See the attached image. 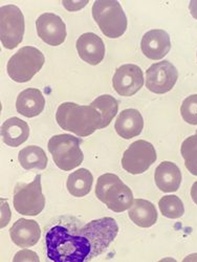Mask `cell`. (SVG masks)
Masks as SVG:
<instances>
[{
  "mask_svg": "<svg viewBox=\"0 0 197 262\" xmlns=\"http://www.w3.org/2000/svg\"><path fill=\"white\" fill-rule=\"evenodd\" d=\"M157 159L155 146L145 140H139L131 144L124 152L121 164L126 172L138 176L146 172L156 163Z\"/></svg>",
  "mask_w": 197,
  "mask_h": 262,
  "instance_id": "obj_9",
  "label": "cell"
},
{
  "mask_svg": "<svg viewBox=\"0 0 197 262\" xmlns=\"http://www.w3.org/2000/svg\"><path fill=\"white\" fill-rule=\"evenodd\" d=\"M158 262H178V261L175 260L174 258H172V257H166V258L161 259V260L158 261Z\"/></svg>",
  "mask_w": 197,
  "mask_h": 262,
  "instance_id": "obj_32",
  "label": "cell"
},
{
  "mask_svg": "<svg viewBox=\"0 0 197 262\" xmlns=\"http://www.w3.org/2000/svg\"><path fill=\"white\" fill-rule=\"evenodd\" d=\"M160 210L163 216L170 220H178L185 213V207L182 200L177 195H166L159 202Z\"/></svg>",
  "mask_w": 197,
  "mask_h": 262,
  "instance_id": "obj_24",
  "label": "cell"
},
{
  "mask_svg": "<svg viewBox=\"0 0 197 262\" xmlns=\"http://www.w3.org/2000/svg\"><path fill=\"white\" fill-rule=\"evenodd\" d=\"M144 128V119L137 109H125L117 118L115 129L117 134L125 140H130L141 135Z\"/></svg>",
  "mask_w": 197,
  "mask_h": 262,
  "instance_id": "obj_16",
  "label": "cell"
},
{
  "mask_svg": "<svg viewBox=\"0 0 197 262\" xmlns=\"http://www.w3.org/2000/svg\"><path fill=\"white\" fill-rule=\"evenodd\" d=\"M46 58L38 49L25 47L13 55L7 65L9 77L17 83H26L40 72Z\"/></svg>",
  "mask_w": 197,
  "mask_h": 262,
  "instance_id": "obj_5",
  "label": "cell"
},
{
  "mask_svg": "<svg viewBox=\"0 0 197 262\" xmlns=\"http://www.w3.org/2000/svg\"><path fill=\"white\" fill-rule=\"evenodd\" d=\"M87 3H89L87 0H84V2H62V5L70 12H76L84 8L87 5Z\"/></svg>",
  "mask_w": 197,
  "mask_h": 262,
  "instance_id": "obj_28",
  "label": "cell"
},
{
  "mask_svg": "<svg viewBox=\"0 0 197 262\" xmlns=\"http://www.w3.org/2000/svg\"><path fill=\"white\" fill-rule=\"evenodd\" d=\"M155 181L161 191L165 193L177 192L182 184V172L177 164L162 162L156 169Z\"/></svg>",
  "mask_w": 197,
  "mask_h": 262,
  "instance_id": "obj_17",
  "label": "cell"
},
{
  "mask_svg": "<svg viewBox=\"0 0 197 262\" xmlns=\"http://www.w3.org/2000/svg\"><path fill=\"white\" fill-rule=\"evenodd\" d=\"M12 242L19 248L34 247L41 237V229L36 221L20 218L10 229Z\"/></svg>",
  "mask_w": 197,
  "mask_h": 262,
  "instance_id": "obj_15",
  "label": "cell"
},
{
  "mask_svg": "<svg viewBox=\"0 0 197 262\" xmlns=\"http://www.w3.org/2000/svg\"><path fill=\"white\" fill-rule=\"evenodd\" d=\"M36 30L39 38L52 47L61 46L67 39V26L56 14L45 13L36 20Z\"/></svg>",
  "mask_w": 197,
  "mask_h": 262,
  "instance_id": "obj_12",
  "label": "cell"
},
{
  "mask_svg": "<svg viewBox=\"0 0 197 262\" xmlns=\"http://www.w3.org/2000/svg\"><path fill=\"white\" fill-rule=\"evenodd\" d=\"M141 50L150 60H162L171 50L169 34L164 30H151L141 41Z\"/></svg>",
  "mask_w": 197,
  "mask_h": 262,
  "instance_id": "obj_13",
  "label": "cell"
},
{
  "mask_svg": "<svg viewBox=\"0 0 197 262\" xmlns=\"http://www.w3.org/2000/svg\"><path fill=\"white\" fill-rule=\"evenodd\" d=\"M96 196L106 207L116 213H122L134 204V193L114 173H105L97 181Z\"/></svg>",
  "mask_w": 197,
  "mask_h": 262,
  "instance_id": "obj_3",
  "label": "cell"
},
{
  "mask_svg": "<svg viewBox=\"0 0 197 262\" xmlns=\"http://www.w3.org/2000/svg\"><path fill=\"white\" fill-rule=\"evenodd\" d=\"M94 177L90 170L80 168L69 176L67 187L71 195L75 198H84L92 191Z\"/></svg>",
  "mask_w": 197,
  "mask_h": 262,
  "instance_id": "obj_21",
  "label": "cell"
},
{
  "mask_svg": "<svg viewBox=\"0 0 197 262\" xmlns=\"http://www.w3.org/2000/svg\"><path fill=\"white\" fill-rule=\"evenodd\" d=\"M56 121L63 130L82 138L93 135L97 129H103L101 115L91 105L62 103L57 109Z\"/></svg>",
  "mask_w": 197,
  "mask_h": 262,
  "instance_id": "obj_2",
  "label": "cell"
},
{
  "mask_svg": "<svg viewBox=\"0 0 197 262\" xmlns=\"http://www.w3.org/2000/svg\"><path fill=\"white\" fill-rule=\"evenodd\" d=\"M196 135H197V130H196Z\"/></svg>",
  "mask_w": 197,
  "mask_h": 262,
  "instance_id": "obj_33",
  "label": "cell"
},
{
  "mask_svg": "<svg viewBox=\"0 0 197 262\" xmlns=\"http://www.w3.org/2000/svg\"><path fill=\"white\" fill-rule=\"evenodd\" d=\"M80 58L91 65L100 64L105 57V45L103 40L95 33L81 35L76 43Z\"/></svg>",
  "mask_w": 197,
  "mask_h": 262,
  "instance_id": "obj_14",
  "label": "cell"
},
{
  "mask_svg": "<svg viewBox=\"0 0 197 262\" xmlns=\"http://www.w3.org/2000/svg\"><path fill=\"white\" fill-rule=\"evenodd\" d=\"M96 111L101 115L103 128L112 123L119 111V102L116 98L109 95H102L95 99L91 104Z\"/></svg>",
  "mask_w": 197,
  "mask_h": 262,
  "instance_id": "obj_23",
  "label": "cell"
},
{
  "mask_svg": "<svg viewBox=\"0 0 197 262\" xmlns=\"http://www.w3.org/2000/svg\"><path fill=\"white\" fill-rule=\"evenodd\" d=\"M18 161L25 170H45L49 159L42 148L38 146H28L19 152Z\"/></svg>",
  "mask_w": 197,
  "mask_h": 262,
  "instance_id": "obj_22",
  "label": "cell"
},
{
  "mask_svg": "<svg viewBox=\"0 0 197 262\" xmlns=\"http://www.w3.org/2000/svg\"><path fill=\"white\" fill-rule=\"evenodd\" d=\"M118 233L113 217L92 221L78 229L54 226L46 235L47 256L52 262H90L109 248Z\"/></svg>",
  "mask_w": 197,
  "mask_h": 262,
  "instance_id": "obj_1",
  "label": "cell"
},
{
  "mask_svg": "<svg viewBox=\"0 0 197 262\" xmlns=\"http://www.w3.org/2000/svg\"><path fill=\"white\" fill-rule=\"evenodd\" d=\"M196 57H197V53H196Z\"/></svg>",
  "mask_w": 197,
  "mask_h": 262,
  "instance_id": "obj_34",
  "label": "cell"
},
{
  "mask_svg": "<svg viewBox=\"0 0 197 262\" xmlns=\"http://www.w3.org/2000/svg\"><path fill=\"white\" fill-rule=\"evenodd\" d=\"M144 85V75L136 64H124L120 67L113 78L114 90L123 97L136 95Z\"/></svg>",
  "mask_w": 197,
  "mask_h": 262,
  "instance_id": "obj_11",
  "label": "cell"
},
{
  "mask_svg": "<svg viewBox=\"0 0 197 262\" xmlns=\"http://www.w3.org/2000/svg\"><path fill=\"white\" fill-rule=\"evenodd\" d=\"M17 213L25 216H37L46 207V198L42 193L41 176H37L30 184H17L13 198Z\"/></svg>",
  "mask_w": 197,
  "mask_h": 262,
  "instance_id": "obj_7",
  "label": "cell"
},
{
  "mask_svg": "<svg viewBox=\"0 0 197 262\" xmlns=\"http://www.w3.org/2000/svg\"><path fill=\"white\" fill-rule=\"evenodd\" d=\"M130 221L140 228H150L158 222V211L151 202L138 199L128 211Z\"/></svg>",
  "mask_w": 197,
  "mask_h": 262,
  "instance_id": "obj_20",
  "label": "cell"
},
{
  "mask_svg": "<svg viewBox=\"0 0 197 262\" xmlns=\"http://www.w3.org/2000/svg\"><path fill=\"white\" fill-rule=\"evenodd\" d=\"M80 139L71 135L54 136L49 141V151L57 167L71 171L79 167L84 160Z\"/></svg>",
  "mask_w": 197,
  "mask_h": 262,
  "instance_id": "obj_6",
  "label": "cell"
},
{
  "mask_svg": "<svg viewBox=\"0 0 197 262\" xmlns=\"http://www.w3.org/2000/svg\"><path fill=\"white\" fill-rule=\"evenodd\" d=\"M46 107V99L41 91L37 89H28L21 92L16 100L17 112L27 118L39 116Z\"/></svg>",
  "mask_w": 197,
  "mask_h": 262,
  "instance_id": "obj_18",
  "label": "cell"
},
{
  "mask_svg": "<svg viewBox=\"0 0 197 262\" xmlns=\"http://www.w3.org/2000/svg\"><path fill=\"white\" fill-rule=\"evenodd\" d=\"M181 115L186 123L197 125V95H191L184 100L181 106Z\"/></svg>",
  "mask_w": 197,
  "mask_h": 262,
  "instance_id": "obj_26",
  "label": "cell"
},
{
  "mask_svg": "<svg viewBox=\"0 0 197 262\" xmlns=\"http://www.w3.org/2000/svg\"><path fill=\"white\" fill-rule=\"evenodd\" d=\"M185 166L193 176L197 177V135L187 138L181 147Z\"/></svg>",
  "mask_w": 197,
  "mask_h": 262,
  "instance_id": "obj_25",
  "label": "cell"
},
{
  "mask_svg": "<svg viewBox=\"0 0 197 262\" xmlns=\"http://www.w3.org/2000/svg\"><path fill=\"white\" fill-rule=\"evenodd\" d=\"M13 262H40V259L34 251L21 250L15 254Z\"/></svg>",
  "mask_w": 197,
  "mask_h": 262,
  "instance_id": "obj_27",
  "label": "cell"
},
{
  "mask_svg": "<svg viewBox=\"0 0 197 262\" xmlns=\"http://www.w3.org/2000/svg\"><path fill=\"white\" fill-rule=\"evenodd\" d=\"M191 198L195 205H197V182H195L191 188Z\"/></svg>",
  "mask_w": 197,
  "mask_h": 262,
  "instance_id": "obj_30",
  "label": "cell"
},
{
  "mask_svg": "<svg viewBox=\"0 0 197 262\" xmlns=\"http://www.w3.org/2000/svg\"><path fill=\"white\" fill-rule=\"evenodd\" d=\"M189 10L192 17L197 20V0H192V2H190Z\"/></svg>",
  "mask_w": 197,
  "mask_h": 262,
  "instance_id": "obj_29",
  "label": "cell"
},
{
  "mask_svg": "<svg viewBox=\"0 0 197 262\" xmlns=\"http://www.w3.org/2000/svg\"><path fill=\"white\" fill-rule=\"evenodd\" d=\"M182 262H197V253H193L184 258Z\"/></svg>",
  "mask_w": 197,
  "mask_h": 262,
  "instance_id": "obj_31",
  "label": "cell"
},
{
  "mask_svg": "<svg viewBox=\"0 0 197 262\" xmlns=\"http://www.w3.org/2000/svg\"><path fill=\"white\" fill-rule=\"evenodd\" d=\"M2 137L9 147H19L29 139L30 127L27 122L19 118H10L2 126Z\"/></svg>",
  "mask_w": 197,
  "mask_h": 262,
  "instance_id": "obj_19",
  "label": "cell"
},
{
  "mask_svg": "<svg viewBox=\"0 0 197 262\" xmlns=\"http://www.w3.org/2000/svg\"><path fill=\"white\" fill-rule=\"evenodd\" d=\"M25 16L21 10L9 5L0 9V39L5 49L14 50L24 40Z\"/></svg>",
  "mask_w": 197,
  "mask_h": 262,
  "instance_id": "obj_8",
  "label": "cell"
},
{
  "mask_svg": "<svg viewBox=\"0 0 197 262\" xmlns=\"http://www.w3.org/2000/svg\"><path fill=\"white\" fill-rule=\"evenodd\" d=\"M179 79V72L169 61L152 64L146 72V87L157 95H164L172 91Z\"/></svg>",
  "mask_w": 197,
  "mask_h": 262,
  "instance_id": "obj_10",
  "label": "cell"
},
{
  "mask_svg": "<svg viewBox=\"0 0 197 262\" xmlns=\"http://www.w3.org/2000/svg\"><path fill=\"white\" fill-rule=\"evenodd\" d=\"M93 17L101 32L111 39L120 38L127 30V17L116 0H97L93 6Z\"/></svg>",
  "mask_w": 197,
  "mask_h": 262,
  "instance_id": "obj_4",
  "label": "cell"
}]
</instances>
